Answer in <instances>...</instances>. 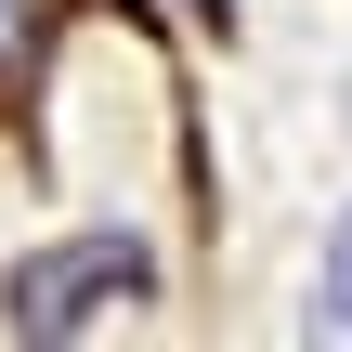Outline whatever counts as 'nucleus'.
Masks as SVG:
<instances>
[{
	"mask_svg": "<svg viewBox=\"0 0 352 352\" xmlns=\"http://www.w3.org/2000/svg\"><path fill=\"white\" fill-rule=\"evenodd\" d=\"M327 314H352V235L327 248Z\"/></svg>",
	"mask_w": 352,
	"mask_h": 352,
	"instance_id": "1",
	"label": "nucleus"
},
{
	"mask_svg": "<svg viewBox=\"0 0 352 352\" xmlns=\"http://www.w3.org/2000/svg\"><path fill=\"white\" fill-rule=\"evenodd\" d=\"M0 26H13V13H0Z\"/></svg>",
	"mask_w": 352,
	"mask_h": 352,
	"instance_id": "2",
	"label": "nucleus"
}]
</instances>
